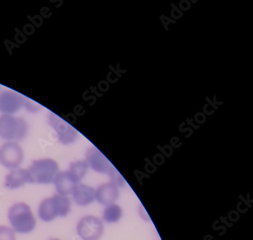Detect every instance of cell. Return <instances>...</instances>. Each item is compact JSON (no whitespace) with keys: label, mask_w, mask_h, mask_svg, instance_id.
I'll use <instances>...</instances> for the list:
<instances>
[{"label":"cell","mask_w":253,"mask_h":240,"mask_svg":"<svg viewBox=\"0 0 253 240\" xmlns=\"http://www.w3.org/2000/svg\"><path fill=\"white\" fill-rule=\"evenodd\" d=\"M59 240V239H51V240Z\"/></svg>","instance_id":"19"},{"label":"cell","mask_w":253,"mask_h":240,"mask_svg":"<svg viewBox=\"0 0 253 240\" xmlns=\"http://www.w3.org/2000/svg\"><path fill=\"white\" fill-rule=\"evenodd\" d=\"M88 169L89 165L86 160H79L71 163L68 171L79 184L83 178L85 176Z\"/></svg>","instance_id":"14"},{"label":"cell","mask_w":253,"mask_h":240,"mask_svg":"<svg viewBox=\"0 0 253 240\" xmlns=\"http://www.w3.org/2000/svg\"><path fill=\"white\" fill-rule=\"evenodd\" d=\"M23 96L15 91L0 93V112L7 115L15 114L23 107Z\"/></svg>","instance_id":"9"},{"label":"cell","mask_w":253,"mask_h":240,"mask_svg":"<svg viewBox=\"0 0 253 240\" xmlns=\"http://www.w3.org/2000/svg\"><path fill=\"white\" fill-rule=\"evenodd\" d=\"M120 196L119 188L112 183H105L97 188L95 199L103 205H110L117 201Z\"/></svg>","instance_id":"11"},{"label":"cell","mask_w":253,"mask_h":240,"mask_svg":"<svg viewBox=\"0 0 253 240\" xmlns=\"http://www.w3.org/2000/svg\"><path fill=\"white\" fill-rule=\"evenodd\" d=\"M23 106L26 108L28 112L36 113L42 109V106L38 104V103L35 102L31 99L23 96Z\"/></svg>","instance_id":"18"},{"label":"cell","mask_w":253,"mask_h":240,"mask_svg":"<svg viewBox=\"0 0 253 240\" xmlns=\"http://www.w3.org/2000/svg\"><path fill=\"white\" fill-rule=\"evenodd\" d=\"M26 183H32L28 169L15 168L7 175L4 185L7 189H16L22 187Z\"/></svg>","instance_id":"12"},{"label":"cell","mask_w":253,"mask_h":240,"mask_svg":"<svg viewBox=\"0 0 253 240\" xmlns=\"http://www.w3.org/2000/svg\"><path fill=\"white\" fill-rule=\"evenodd\" d=\"M32 183L49 184L53 183L59 168L57 162L50 158L36 160L28 169Z\"/></svg>","instance_id":"3"},{"label":"cell","mask_w":253,"mask_h":240,"mask_svg":"<svg viewBox=\"0 0 253 240\" xmlns=\"http://www.w3.org/2000/svg\"><path fill=\"white\" fill-rule=\"evenodd\" d=\"M122 214V208L120 206L115 204H110L104 209L103 219L108 224H114L120 221Z\"/></svg>","instance_id":"15"},{"label":"cell","mask_w":253,"mask_h":240,"mask_svg":"<svg viewBox=\"0 0 253 240\" xmlns=\"http://www.w3.org/2000/svg\"><path fill=\"white\" fill-rule=\"evenodd\" d=\"M58 195L67 196L73 194L74 189L79 183L69 173V171L59 172L53 182Z\"/></svg>","instance_id":"10"},{"label":"cell","mask_w":253,"mask_h":240,"mask_svg":"<svg viewBox=\"0 0 253 240\" xmlns=\"http://www.w3.org/2000/svg\"><path fill=\"white\" fill-rule=\"evenodd\" d=\"M48 123L57 134L58 140L64 145L74 143L79 137L77 130L73 128L66 120L50 112L48 115Z\"/></svg>","instance_id":"5"},{"label":"cell","mask_w":253,"mask_h":240,"mask_svg":"<svg viewBox=\"0 0 253 240\" xmlns=\"http://www.w3.org/2000/svg\"><path fill=\"white\" fill-rule=\"evenodd\" d=\"M73 196L78 205L87 206L95 200V190L87 185L79 184L74 189Z\"/></svg>","instance_id":"13"},{"label":"cell","mask_w":253,"mask_h":240,"mask_svg":"<svg viewBox=\"0 0 253 240\" xmlns=\"http://www.w3.org/2000/svg\"><path fill=\"white\" fill-rule=\"evenodd\" d=\"M23 149L15 142H8L0 149V163L8 169H15L24 160Z\"/></svg>","instance_id":"7"},{"label":"cell","mask_w":253,"mask_h":240,"mask_svg":"<svg viewBox=\"0 0 253 240\" xmlns=\"http://www.w3.org/2000/svg\"><path fill=\"white\" fill-rule=\"evenodd\" d=\"M8 217L14 230L20 234L32 232L36 227V219L32 209L25 203H17L10 207Z\"/></svg>","instance_id":"1"},{"label":"cell","mask_w":253,"mask_h":240,"mask_svg":"<svg viewBox=\"0 0 253 240\" xmlns=\"http://www.w3.org/2000/svg\"><path fill=\"white\" fill-rule=\"evenodd\" d=\"M0 240H16L15 231L6 226H0Z\"/></svg>","instance_id":"17"},{"label":"cell","mask_w":253,"mask_h":240,"mask_svg":"<svg viewBox=\"0 0 253 240\" xmlns=\"http://www.w3.org/2000/svg\"><path fill=\"white\" fill-rule=\"evenodd\" d=\"M85 156V160L88 163L89 167L97 173L108 174L110 169L114 166L96 147L89 148L86 152Z\"/></svg>","instance_id":"8"},{"label":"cell","mask_w":253,"mask_h":240,"mask_svg":"<svg viewBox=\"0 0 253 240\" xmlns=\"http://www.w3.org/2000/svg\"><path fill=\"white\" fill-rule=\"evenodd\" d=\"M104 224L98 217L86 216L77 226L78 234L83 240H98L104 234Z\"/></svg>","instance_id":"6"},{"label":"cell","mask_w":253,"mask_h":240,"mask_svg":"<svg viewBox=\"0 0 253 240\" xmlns=\"http://www.w3.org/2000/svg\"><path fill=\"white\" fill-rule=\"evenodd\" d=\"M28 125L24 119L12 115L0 117V138L21 141L28 135Z\"/></svg>","instance_id":"4"},{"label":"cell","mask_w":253,"mask_h":240,"mask_svg":"<svg viewBox=\"0 0 253 240\" xmlns=\"http://www.w3.org/2000/svg\"><path fill=\"white\" fill-rule=\"evenodd\" d=\"M108 175L110 177V179H111V183H114L117 187L123 188L125 186V179H124L122 175L120 174V172H119L114 166H113V167L110 169Z\"/></svg>","instance_id":"16"},{"label":"cell","mask_w":253,"mask_h":240,"mask_svg":"<svg viewBox=\"0 0 253 240\" xmlns=\"http://www.w3.org/2000/svg\"><path fill=\"white\" fill-rule=\"evenodd\" d=\"M70 211V199L58 194L44 199L40 204L38 210L40 218L45 222L53 221L57 217H66Z\"/></svg>","instance_id":"2"}]
</instances>
